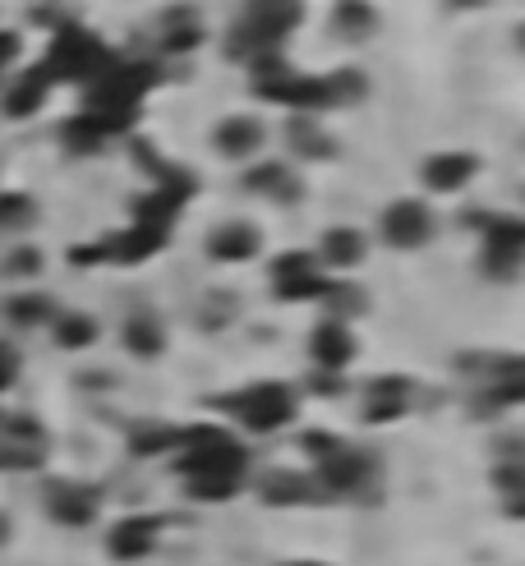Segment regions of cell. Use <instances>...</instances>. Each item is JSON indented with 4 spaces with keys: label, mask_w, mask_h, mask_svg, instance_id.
Listing matches in <instances>:
<instances>
[{
    "label": "cell",
    "mask_w": 525,
    "mask_h": 566,
    "mask_svg": "<svg viewBox=\"0 0 525 566\" xmlns=\"http://www.w3.org/2000/svg\"><path fill=\"white\" fill-rule=\"evenodd\" d=\"M240 483H245L240 475H208V479H189V493L199 502H226L240 493Z\"/></svg>",
    "instance_id": "obj_23"
},
{
    "label": "cell",
    "mask_w": 525,
    "mask_h": 566,
    "mask_svg": "<svg viewBox=\"0 0 525 566\" xmlns=\"http://www.w3.org/2000/svg\"><path fill=\"white\" fill-rule=\"evenodd\" d=\"M47 70H51V79H97V74H107L115 61H111V51L97 42L92 33H84V28H61L55 33V42H51V55L42 61Z\"/></svg>",
    "instance_id": "obj_1"
},
{
    "label": "cell",
    "mask_w": 525,
    "mask_h": 566,
    "mask_svg": "<svg viewBox=\"0 0 525 566\" xmlns=\"http://www.w3.org/2000/svg\"><path fill=\"white\" fill-rule=\"evenodd\" d=\"M55 337H61V345H92V337H97V327H92V318H61L55 323Z\"/></svg>",
    "instance_id": "obj_29"
},
{
    "label": "cell",
    "mask_w": 525,
    "mask_h": 566,
    "mask_svg": "<svg viewBox=\"0 0 525 566\" xmlns=\"http://www.w3.org/2000/svg\"><path fill=\"white\" fill-rule=\"evenodd\" d=\"M364 259V240L355 236V230H327L323 240V263L333 267H355Z\"/></svg>",
    "instance_id": "obj_20"
},
{
    "label": "cell",
    "mask_w": 525,
    "mask_h": 566,
    "mask_svg": "<svg viewBox=\"0 0 525 566\" xmlns=\"http://www.w3.org/2000/svg\"><path fill=\"white\" fill-rule=\"evenodd\" d=\"M475 226H484L489 249H484V272L489 277H516L521 253H525V226L516 217H471Z\"/></svg>",
    "instance_id": "obj_4"
},
{
    "label": "cell",
    "mask_w": 525,
    "mask_h": 566,
    "mask_svg": "<svg viewBox=\"0 0 525 566\" xmlns=\"http://www.w3.org/2000/svg\"><path fill=\"white\" fill-rule=\"evenodd\" d=\"M411 405V382L405 378H378L368 387V419H397Z\"/></svg>",
    "instance_id": "obj_12"
},
{
    "label": "cell",
    "mask_w": 525,
    "mask_h": 566,
    "mask_svg": "<svg viewBox=\"0 0 525 566\" xmlns=\"http://www.w3.org/2000/svg\"><path fill=\"white\" fill-rule=\"evenodd\" d=\"M333 24H337L341 37H350V42H364V37L378 28V14L368 10L364 0H341L337 14H333Z\"/></svg>",
    "instance_id": "obj_16"
},
{
    "label": "cell",
    "mask_w": 525,
    "mask_h": 566,
    "mask_svg": "<svg viewBox=\"0 0 525 566\" xmlns=\"http://www.w3.org/2000/svg\"><path fill=\"white\" fill-rule=\"evenodd\" d=\"M208 249H212V259H222V263H245L259 253V230L245 226V222H230L222 230H212Z\"/></svg>",
    "instance_id": "obj_11"
},
{
    "label": "cell",
    "mask_w": 525,
    "mask_h": 566,
    "mask_svg": "<svg viewBox=\"0 0 525 566\" xmlns=\"http://www.w3.org/2000/svg\"><path fill=\"white\" fill-rule=\"evenodd\" d=\"M125 345L134 350V355H158V350H162V327H158V318H134V323L125 327Z\"/></svg>",
    "instance_id": "obj_24"
},
{
    "label": "cell",
    "mask_w": 525,
    "mask_h": 566,
    "mask_svg": "<svg viewBox=\"0 0 525 566\" xmlns=\"http://www.w3.org/2000/svg\"><path fill=\"white\" fill-rule=\"evenodd\" d=\"M318 470H323V483L333 488V493H360V488L374 483V461H368L364 452H355V446L327 452L318 461Z\"/></svg>",
    "instance_id": "obj_6"
},
{
    "label": "cell",
    "mask_w": 525,
    "mask_h": 566,
    "mask_svg": "<svg viewBox=\"0 0 525 566\" xmlns=\"http://www.w3.org/2000/svg\"><path fill=\"white\" fill-rule=\"evenodd\" d=\"M461 5H479V0H461Z\"/></svg>",
    "instance_id": "obj_38"
},
{
    "label": "cell",
    "mask_w": 525,
    "mask_h": 566,
    "mask_svg": "<svg viewBox=\"0 0 525 566\" xmlns=\"http://www.w3.org/2000/svg\"><path fill=\"white\" fill-rule=\"evenodd\" d=\"M461 374H489V382L498 378H521V360L516 355H461Z\"/></svg>",
    "instance_id": "obj_21"
},
{
    "label": "cell",
    "mask_w": 525,
    "mask_h": 566,
    "mask_svg": "<svg viewBox=\"0 0 525 566\" xmlns=\"http://www.w3.org/2000/svg\"><path fill=\"white\" fill-rule=\"evenodd\" d=\"M309 355H314L318 368H327V374H341V364H350V355H355V341H350L346 323H323L314 331V341H309Z\"/></svg>",
    "instance_id": "obj_9"
},
{
    "label": "cell",
    "mask_w": 525,
    "mask_h": 566,
    "mask_svg": "<svg viewBox=\"0 0 525 566\" xmlns=\"http://www.w3.org/2000/svg\"><path fill=\"white\" fill-rule=\"evenodd\" d=\"M47 88H51V70H47V65L28 70L24 79H18V84L10 88V97H5V111H10V115H33L37 106H42Z\"/></svg>",
    "instance_id": "obj_15"
},
{
    "label": "cell",
    "mask_w": 525,
    "mask_h": 566,
    "mask_svg": "<svg viewBox=\"0 0 525 566\" xmlns=\"http://www.w3.org/2000/svg\"><path fill=\"white\" fill-rule=\"evenodd\" d=\"M51 516L65 525H88L97 516V493L84 483H55L51 488Z\"/></svg>",
    "instance_id": "obj_10"
},
{
    "label": "cell",
    "mask_w": 525,
    "mask_h": 566,
    "mask_svg": "<svg viewBox=\"0 0 525 566\" xmlns=\"http://www.w3.org/2000/svg\"><path fill=\"white\" fill-rule=\"evenodd\" d=\"M434 236V222H429V207L415 203V199H401L383 212V240L397 244V249H415Z\"/></svg>",
    "instance_id": "obj_5"
},
{
    "label": "cell",
    "mask_w": 525,
    "mask_h": 566,
    "mask_svg": "<svg viewBox=\"0 0 525 566\" xmlns=\"http://www.w3.org/2000/svg\"><path fill=\"white\" fill-rule=\"evenodd\" d=\"M10 272H37V253H33V249H18L14 263H10Z\"/></svg>",
    "instance_id": "obj_36"
},
{
    "label": "cell",
    "mask_w": 525,
    "mask_h": 566,
    "mask_svg": "<svg viewBox=\"0 0 525 566\" xmlns=\"http://www.w3.org/2000/svg\"><path fill=\"white\" fill-rule=\"evenodd\" d=\"M249 185H254L259 193H272V199H282V203L300 199L296 175H290L286 166H277V162H267V166H259V171H249Z\"/></svg>",
    "instance_id": "obj_17"
},
{
    "label": "cell",
    "mask_w": 525,
    "mask_h": 566,
    "mask_svg": "<svg viewBox=\"0 0 525 566\" xmlns=\"http://www.w3.org/2000/svg\"><path fill=\"white\" fill-rule=\"evenodd\" d=\"M33 222V199L24 193H0V226H28Z\"/></svg>",
    "instance_id": "obj_30"
},
{
    "label": "cell",
    "mask_w": 525,
    "mask_h": 566,
    "mask_svg": "<svg viewBox=\"0 0 525 566\" xmlns=\"http://www.w3.org/2000/svg\"><path fill=\"white\" fill-rule=\"evenodd\" d=\"M14 364H18V360L10 355L5 345H0V387H10V382H14Z\"/></svg>",
    "instance_id": "obj_35"
},
{
    "label": "cell",
    "mask_w": 525,
    "mask_h": 566,
    "mask_svg": "<svg viewBox=\"0 0 525 566\" xmlns=\"http://www.w3.org/2000/svg\"><path fill=\"white\" fill-rule=\"evenodd\" d=\"M475 175V158H465V152H442V158H434L429 166H424V180H429V189H461L465 180Z\"/></svg>",
    "instance_id": "obj_14"
},
{
    "label": "cell",
    "mask_w": 525,
    "mask_h": 566,
    "mask_svg": "<svg viewBox=\"0 0 525 566\" xmlns=\"http://www.w3.org/2000/svg\"><path fill=\"white\" fill-rule=\"evenodd\" d=\"M166 244V230H158V226H139L134 222L125 236H115V240H107V244H97V259H111V263H143L148 253H158Z\"/></svg>",
    "instance_id": "obj_7"
},
{
    "label": "cell",
    "mask_w": 525,
    "mask_h": 566,
    "mask_svg": "<svg viewBox=\"0 0 525 566\" xmlns=\"http://www.w3.org/2000/svg\"><path fill=\"white\" fill-rule=\"evenodd\" d=\"M263 498L267 502H277V506H290V502H314L318 493H314V483H309L304 475H267V483H263Z\"/></svg>",
    "instance_id": "obj_18"
},
{
    "label": "cell",
    "mask_w": 525,
    "mask_h": 566,
    "mask_svg": "<svg viewBox=\"0 0 525 566\" xmlns=\"http://www.w3.org/2000/svg\"><path fill=\"white\" fill-rule=\"evenodd\" d=\"M217 148L226 158H249L254 148H263V125L249 121V115H230V121L217 129Z\"/></svg>",
    "instance_id": "obj_13"
},
{
    "label": "cell",
    "mask_w": 525,
    "mask_h": 566,
    "mask_svg": "<svg viewBox=\"0 0 525 566\" xmlns=\"http://www.w3.org/2000/svg\"><path fill=\"white\" fill-rule=\"evenodd\" d=\"M212 405L230 410V415L245 419L249 428H254V433H272V428H282L290 415H296V397H290L282 382L245 387V392H236V397H217Z\"/></svg>",
    "instance_id": "obj_3"
},
{
    "label": "cell",
    "mask_w": 525,
    "mask_h": 566,
    "mask_svg": "<svg viewBox=\"0 0 525 566\" xmlns=\"http://www.w3.org/2000/svg\"><path fill=\"white\" fill-rule=\"evenodd\" d=\"M304 272H318L309 253H282V259L272 263V277L277 281H296V277H304Z\"/></svg>",
    "instance_id": "obj_31"
},
{
    "label": "cell",
    "mask_w": 525,
    "mask_h": 566,
    "mask_svg": "<svg viewBox=\"0 0 525 566\" xmlns=\"http://www.w3.org/2000/svg\"><path fill=\"white\" fill-rule=\"evenodd\" d=\"M158 516H129V520H121L111 530V553L115 557H125V562H139V557H148L152 553V543H158Z\"/></svg>",
    "instance_id": "obj_8"
},
{
    "label": "cell",
    "mask_w": 525,
    "mask_h": 566,
    "mask_svg": "<svg viewBox=\"0 0 525 566\" xmlns=\"http://www.w3.org/2000/svg\"><path fill=\"white\" fill-rule=\"evenodd\" d=\"M290 566H318V562H290Z\"/></svg>",
    "instance_id": "obj_37"
},
{
    "label": "cell",
    "mask_w": 525,
    "mask_h": 566,
    "mask_svg": "<svg viewBox=\"0 0 525 566\" xmlns=\"http://www.w3.org/2000/svg\"><path fill=\"white\" fill-rule=\"evenodd\" d=\"M327 84V106L333 102H355V97H364V79L355 70H337V74H323Z\"/></svg>",
    "instance_id": "obj_26"
},
{
    "label": "cell",
    "mask_w": 525,
    "mask_h": 566,
    "mask_svg": "<svg viewBox=\"0 0 525 566\" xmlns=\"http://www.w3.org/2000/svg\"><path fill=\"white\" fill-rule=\"evenodd\" d=\"M14 55H18V37L14 33H0V70H5Z\"/></svg>",
    "instance_id": "obj_34"
},
{
    "label": "cell",
    "mask_w": 525,
    "mask_h": 566,
    "mask_svg": "<svg viewBox=\"0 0 525 566\" xmlns=\"http://www.w3.org/2000/svg\"><path fill=\"white\" fill-rule=\"evenodd\" d=\"M203 42V33H199V24H193L189 14H171V28H166V51H189V47H199Z\"/></svg>",
    "instance_id": "obj_28"
},
{
    "label": "cell",
    "mask_w": 525,
    "mask_h": 566,
    "mask_svg": "<svg viewBox=\"0 0 525 566\" xmlns=\"http://www.w3.org/2000/svg\"><path fill=\"white\" fill-rule=\"evenodd\" d=\"M290 143H296V152H304V158H333L337 152V143L327 139L309 115H296V121H290Z\"/></svg>",
    "instance_id": "obj_19"
},
{
    "label": "cell",
    "mask_w": 525,
    "mask_h": 566,
    "mask_svg": "<svg viewBox=\"0 0 525 566\" xmlns=\"http://www.w3.org/2000/svg\"><path fill=\"white\" fill-rule=\"evenodd\" d=\"M327 286L333 281H323L318 272H304V277H296V281H277V295L282 300H323Z\"/></svg>",
    "instance_id": "obj_27"
},
{
    "label": "cell",
    "mask_w": 525,
    "mask_h": 566,
    "mask_svg": "<svg viewBox=\"0 0 525 566\" xmlns=\"http://www.w3.org/2000/svg\"><path fill=\"white\" fill-rule=\"evenodd\" d=\"M129 446H134L139 456L171 452V446H180V428H134V433H129Z\"/></svg>",
    "instance_id": "obj_25"
},
{
    "label": "cell",
    "mask_w": 525,
    "mask_h": 566,
    "mask_svg": "<svg viewBox=\"0 0 525 566\" xmlns=\"http://www.w3.org/2000/svg\"><path fill=\"white\" fill-rule=\"evenodd\" d=\"M107 134H102V125H97V115H74V121L65 125V143L74 148V152H97V143H102Z\"/></svg>",
    "instance_id": "obj_22"
},
{
    "label": "cell",
    "mask_w": 525,
    "mask_h": 566,
    "mask_svg": "<svg viewBox=\"0 0 525 566\" xmlns=\"http://www.w3.org/2000/svg\"><path fill=\"white\" fill-rule=\"evenodd\" d=\"M300 442H304V452H309V456H318V461H323L327 452H337V446H341L333 433H323V428H314V433H304Z\"/></svg>",
    "instance_id": "obj_32"
},
{
    "label": "cell",
    "mask_w": 525,
    "mask_h": 566,
    "mask_svg": "<svg viewBox=\"0 0 525 566\" xmlns=\"http://www.w3.org/2000/svg\"><path fill=\"white\" fill-rule=\"evenodd\" d=\"M300 24V0H254L236 33L230 51L236 55H267L282 37Z\"/></svg>",
    "instance_id": "obj_2"
},
{
    "label": "cell",
    "mask_w": 525,
    "mask_h": 566,
    "mask_svg": "<svg viewBox=\"0 0 525 566\" xmlns=\"http://www.w3.org/2000/svg\"><path fill=\"white\" fill-rule=\"evenodd\" d=\"M51 304L47 300H33V304H14V318H47Z\"/></svg>",
    "instance_id": "obj_33"
}]
</instances>
